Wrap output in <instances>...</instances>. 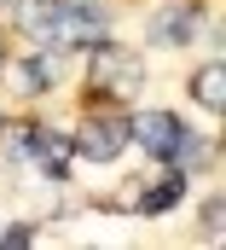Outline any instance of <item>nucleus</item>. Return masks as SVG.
Instances as JSON below:
<instances>
[{"label":"nucleus","instance_id":"nucleus-1","mask_svg":"<svg viewBox=\"0 0 226 250\" xmlns=\"http://www.w3.org/2000/svg\"><path fill=\"white\" fill-rule=\"evenodd\" d=\"M70 146H75L81 157H93V163H111L116 151L128 146V123H122V117H87Z\"/></svg>","mask_w":226,"mask_h":250},{"label":"nucleus","instance_id":"nucleus-2","mask_svg":"<svg viewBox=\"0 0 226 250\" xmlns=\"http://www.w3.org/2000/svg\"><path fill=\"white\" fill-rule=\"evenodd\" d=\"M93 82L105 93H128L139 82V59L122 53V47H111V41H93Z\"/></svg>","mask_w":226,"mask_h":250},{"label":"nucleus","instance_id":"nucleus-3","mask_svg":"<svg viewBox=\"0 0 226 250\" xmlns=\"http://www.w3.org/2000/svg\"><path fill=\"white\" fill-rule=\"evenodd\" d=\"M128 140H139L151 157H174V151H180V140H186V128L174 123L169 111H145L139 123H128Z\"/></svg>","mask_w":226,"mask_h":250},{"label":"nucleus","instance_id":"nucleus-4","mask_svg":"<svg viewBox=\"0 0 226 250\" xmlns=\"http://www.w3.org/2000/svg\"><path fill=\"white\" fill-rule=\"evenodd\" d=\"M70 134H58V128H29V157L47 169V181H64L70 175Z\"/></svg>","mask_w":226,"mask_h":250},{"label":"nucleus","instance_id":"nucleus-5","mask_svg":"<svg viewBox=\"0 0 226 250\" xmlns=\"http://www.w3.org/2000/svg\"><path fill=\"white\" fill-rule=\"evenodd\" d=\"M151 29H157V41H163V47H180V41H191V12H186V6H174V12H163Z\"/></svg>","mask_w":226,"mask_h":250},{"label":"nucleus","instance_id":"nucleus-6","mask_svg":"<svg viewBox=\"0 0 226 250\" xmlns=\"http://www.w3.org/2000/svg\"><path fill=\"white\" fill-rule=\"evenodd\" d=\"M221 64H209V70H203V76H197V82H191V93H197V105H203V111H221L226 105V93H221Z\"/></svg>","mask_w":226,"mask_h":250},{"label":"nucleus","instance_id":"nucleus-7","mask_svg":"<svg viewBox=\"0 0 226 250\" xmlns=\"http://www.w3.org/2000/svg\"><path fill=\"white\" fill-rule=\"evenodd\" d=\"M12 76H18V93H41V87H53V64H47V59H23Z\"/></svg>","mask_w":226,"mask_h":250},{"label":"nucleus","instance_id":"nucleus-8","mask_svg":"<svg viewBox=\"0 0 226 250\" xmlns=\"http://www.w3.org/2000/svg\"><path fill=\"white\" fill-rule=\"evenodd\" d=\"M180 192H186V175H169L163 187H151L145 198H139V209H145V215H163V209H169V204L180 198Z\"/></svg>","mask_w":226,"mask_h":250},{"label":"nucleus","instance_id":"nucleus-9","mask_svg":"<svg viewBox=\"0 0 226 250\" xmlns=\"http://www.w3.org/2000/svg\"><path fill=\"white\" fill-rule=\"evenodd\" d=\"M29 239H35L29 227H6V233H0V245H29Z\"/></svg>","mask_w":226,"mask_h":250},{"label":"nucleus","instance_id":"nucleus-10","mask_svg":"<svg viewBox=\"0 0 226 250\" xmlns=\"http://www.w3.org/2000/svg\"><path fill=\"white\" fill-rule=\"evenodd\" d=\"M0 59H6V53H0Z\"/></svg>","mask_w":226,"mask_h":250}]
</instances>
